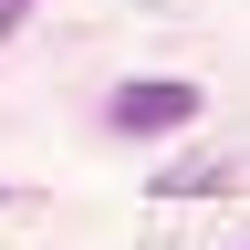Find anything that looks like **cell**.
<instances>
[{
    "label": "cell",
    "mask_w": 250,
    "mask_h": 250,
    "mask_svg": "<svg viewBox=\"0 0 250 250\" xmlns=\"http://www.w3.org/2000/svg\"><path fill=\"white\" fill-rule=\"evenodd\" d=\"M115 136H177L188 115H198V83H115Z\"/></svg>",
    "instance_id": "cell-1"
},
{
    "label": "cell",
    "mask_w": 250,
    "mask_h": 250,
    "mask_svg": "<svg viewBox=\"0 0 250 250\" xmlns=\"http://www.w3.org/2000/svg\"><path fill=\"white\" fill-rule=\"evenodd\" d=\"M240 167L229 156H188V167H167V198H208V188H229Z\"/></svg>",
    "instance_id": "cell-2"
},
{
    "label": "cell",
    "mask_w": 250,
    "mask_h": 250,
    "mask_svg": "<svg viewBox=\"0 0 250 250\" xmlns=\"http://www.w3.org/2000/svg\"><path fill=\"white\" fill-rule=\"evenodd\" d=\"M31 11H42V0H0V42H11V31H21Z\"/></svg>",
    "instance_id": "cell-3"
},
{
    "label": "cell",
    "mask_w": 250,
    "mask_h": 250,
    "mask_svg": "<svg viewBox=\"0 0 250 250\" xmlns=\"http://www.w3.org/2000/svg\"><path fill=\"white\" fill-rule=\"evenodd\" d=\"M0 208H11V198H0Z\"/></svg>",
    "instance_id": "cell-4"
}]
</instances>
